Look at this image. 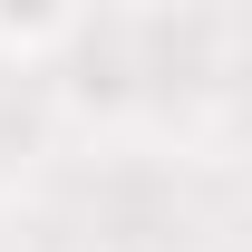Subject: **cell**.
<instances>
[{"label": "cell", "instance_id": "1", "mask_svg": "<svg viewBox=\"0 0 252 252\" xmlns=\"http://www.w3.org/2000/svg\"><path fill=\"white\" fill-rule=\"evenodd\" d=\"M88 30V0H0V59H59Z\"/></svg>", "mask_w": 252, "mask_h": 252}, {"label": "cell", "instance_id": "2", "mask_svg": "<svg viewBox=\"0 0 252 252\" xmlns=\"http://www.w3.org/2000/svg\"><path fill=\"white\" fill-rule=\"evenodd\" d=\"M117 10H146V20H165V10H204V0H117Z\"/></svg>", "mask_w": 252, "mask_h": 252}, {"label": "cell", "instance_id": "3", "mask_svg": "<svg viewBox=\"0 0 252 252\" xmlns=\"http://www.w3.org/2000/svg\"><path fill=\"white\" fill-rule=\"evenodd\" d=\"M107 252H136V243H107Z\"/></svg>", "mask_w": 252, "mask_h": 252}]
</instances>
